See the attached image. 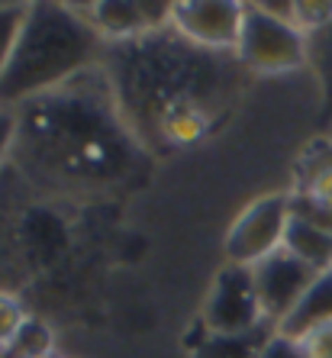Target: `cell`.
I'll list each match as a JSON object with an SVG mask.
<instances>
[{
  "label": "cell",
  "mask_w": 332,
  "mask_h": 358,
  "mask_svg": "<svg viewBox=\"0 0 332 358\" xmlns=\"http://www.w3.org/2000/svg\"><path fill=\"white\" fill-rule=\"evenodd\" d=\"M255 358H310V352L300 339H291V336H284L274 329L271 336H265V342H261V349H258Z\"/></svg>",
  "instance_id": "obj_17"
},
{
  "label": "cell",
  "mask_w": 332,
  "mask_h": 358,
  "mask_svg": "<svg viewBox=\"0 0 332 358\" xmlns=\"http://www.w3.org/2000/svg\"><path fill=\"white\" fill-rule=\"evenodd\" d=\"M284 249L313 268L316 275L332 271V229H323V226L291 213L287 229H284Z\"/></svg>",
  "instance_id": "obj_11"
},
{
  "label": "cell",
  "mask_w": 332,
  "mask_h": 358,
  "mask_svg": "<svg viewBox=\"0 0 332 358\" xmlns=\"http://www.w3.org/2000/svg\"><path fill=\"white\" fill-rule=\"evenodd\" d=\"M17 136H20V117H17V110L0 107V162L7 159L13 149H17Z\"/></svg>",
  "instance_id": "obj_19"
},
{
  "label": "cell",
  "mask_w": 332,
  "mask_h": 358,
  "mask_svg": "<svg viewBox=\"0 0 332 358\" xmlns=\"http://www.w3.org/2000/svg\"><path fill=\"white\" fill-rule=\"evenodd\" d=\"M26 320H29V317H26L23 303H20L13 294H3V291H0V352H3L10 342H13V336L23 329Z\"/></svg>",
  "instance_id": "obj_16"
},
{
  "label": "cell",
  "mask_w": 332,
  "mask_h": 358,
  "mask_svg": "<svg viewBox=\"0 0 332 358\" xmlns=\"http://www.w3.org/2000/svg\"><path fill=\"white\" fill-rule=\"evenodd\" d=\"M300 342L307 345L310 358H332V320L326 326H319V329H313L307 339H300Z\"/></svg>",
  "instance_id": "obj_20"
},
{
  "label": "cell",
  "mask_w": 332,
  "mask_h": 358,
  "mask_svg": "<svg viewBox=\"0 0 332 358\" xmlns=\"http://www.w3.org/2000/svg\"><path fill=\"white\" fill-rule=\"evenodd\" d=\"M78 10L103 36L107 45L133 42L171 26V3L161 0H97V3H78Z\"/></svg>",
  "instance_id": "obj_8"
},
{
  "label": "cell",
  "mask_w": 332,
  "mask_h": 358,
  "mask_svg": "<svg viewBox=\"0 0 332 358\" xmlns=\"http://www.w3.org/2000/svg\"><path fill=\"white\" fill-rule=\"evenodd\" d=\"M107 42L78 3H29L20 39L0 75V107L20 110L103 62Z\"/></svg>",
  "instance_id": "obj_3"
},
{
  "label": "cell",
  "mask_w": 332,
  "mask_h": 358,
  "mask_svg": "<svg viewBox=\"0 0 332 358\" xmlns=\"http://www.w3.org/2000/svg\"><path fill=\"white\" fill-rule=\"evenodd\" d=\"M300 194L313 200L319 210L332 213V168H329V171H323V175L310 178L307 184H300Z\"/></svg>",
  "instance_id": "obj_18"
},
{
  "label": "cell",
  "mask_w": 332,
  "mask_h": 358,
  "mask_svg": "<svg viewBox=\"0 0 332 358\" xmlns=\"http://www.w3.org/2000/svg\"><path fill=\"white\" fill-rule=\"evenodd\" d=\"M17 155L29 171L65 187H110L142 165V139L123 117L103 68L17 110Z\"/></svg>",
  "instance_id": "obj_2"
},
{
  "label": "cell",
  "mask_w": 332,
  "mask_h": 358,
  "mask_svg": "<svg viewBox=\"0 0 332 358\" xmlns=\"http://www.w3.org/2000/svg\"><path fill=\"white\" fill-rule=\"evenodd\" d=\"M332 320V271H323L310 284V291L300 297V303L277 323V333L291 339H307L313 329Z\"/></svg>",
  "instance_id": "obj_10"
},
{
  "label": "cell",
  "mask_w": 332,
  "mask_h": 358,
  "mask_svg": "<svg viewBox=\"0 0 332 358\" xmlns=\"http://www.w3.org/2000/svg\"><path fill=\"white\" fill-rule=\"evenodd\" d=\"M294 26L303 36H319L332 26V0H294Z\"/></svg>",
  "instance_id": "obj_13"
},
{
  "label": "cell",
  "mask_w": 332,
  "mask_h": 358,
  "mask_svg": "<svg viewBox=\"0 0 332 358\" xmlns=\"http://www.w3.org/2000/svg\"><path fill=\"white\" fill-rule=\"evenodd\" d=\"M0 358H3V352H0Z\"/></svg>",
  "instance_id": "obj_22"
},
{
  "label": "cell",
  "mask_w": 332,
  "mask_h": 358,
  "mask_svg": "<svg viewBox=\"0 0 332 358\" xmlns=\"http://www.w3.org/2000/svg\"><path fill=\"white\" fill-rule=\"evenodd\" d=\"M203 323L219 339H239V336H255L261 329L265 310L255 291L252 268L229 265L219 268V275L210 284V294L203 300Z\"/></svg>",
  "instance_id": "obj_6"
},
{
  "label": "cell",
  "mask_w": 332,
  "mask_h": 358,
  "mask_svg": "<svg viewBox=\"0 0 332 358\" xmlns=\"http://www.w3.org/2000/svg\"><path fill=\"white\" fill-rule=\"evenodd\" d=\"M310 65L316 68V75L326 87V97L332 103V26L310 39Z\"/></svg>",
  "instance_id": "obj_15"
},
{
  "label": "cell",
  "mask_w": 332,
  "mask_h": 358,
  "mask_svg": "<svg viewBox=\"0 0 332 358\" xmlns=\"http://www.w3.org/2000/svg\"><path fill=\"white\" fill-rule=\"evenodd\" d=\"M39 358H62V355H59V352H52V355H39Z\"/></svg>",
  "instance_id": "obj_21"
},
{
  "label": "cell",
  "mask_w": 332,
  "mask_h": 358,
  "mask_svg": "<svg viewBox=\"0 0 332 358\" xmlns=\"http://www.w3.org/2000/svg\"><path fill=\"white\" fill-rule=\"evenodd\" d=\"M26 13H29V3H0V75H3V68L13 55Z\"/></svg>",
  "instance_id": "obj_14"
},
{
  "label": "cell",
  "mask_w": 332,
  "mask_h": 358,
  "mask_svg": "<svg viewBox=\"0 0 332 358\" xmlns=\"http://www.w3.org/2000/svg\"><path fill=\"white\" fill-rule=\"evenodd\" d=\"M245 23V3L236 0H178L171 3V29L197 49L236 55Z\"/></svg>",
  "instance_id": "obj_7"
},
{
  "label": "cell",
  "mask_w": 332,
  "mask_h": 358,
  "mask_svg": "<svg viewBox=\"0 0 332 358\" xmlns=\"http://www.w3.org/2000/svg\"><path fill=\"white\" fill-rule=\"evenodd\" d=\"M55 352V336L42 320H26L23 329L13 336L7 349H3V358H39V355H52Z\"/></svg>",
  "instance_id": "obj_12"
},
{
  "label": "cell",
  "mask_w": 332,
  "mask_h": 358,
  "mask_svg": "<svg viewBox=\"0 0 332 358\" xmlns=\"http://www.w3.org/2000/svg\"><path fill=\"white\" fill-rule=\"evenodd\" d=\"M100 68L145 149L203 139L242 87L245 71L236 55L197 49L171 26L107 45Z\"/></svg>",
  "instance_id": "obj_1"
},
{
  "label": "cell",
  "mask_w": 332,
  "mask_h": 358,
  "mask_svg": "<svg viewBox=\"0 0 332 358\" xmlns=\"http://www.w3.org/2000/svg\"><path fill=\"white\" fill-rule=\"evenodd\" d=\"M252 278H255V291L261 300V310H265V320L277 329V323L297 307L300 297L310 291V284L319 275L300 259H294L287 249H277L274 255H268L265 262H258L252 268Z\"/></svg>",
  "instance_id": "obj_9"
},
{
  "label": "cell",
  "mask_w": 332,
  "mask_h": 358,
  "mask_svg": "<svg viewBox=\"0 0 332 358\" xmlns=\"http://www.w3.org/2000/svg\"><path fill=\"white\" fill-rule=\"evenodd\" d=\"M291 220V194H265L233 220L223 239L226 262L242 268H255L277 249H284V229Z\"/></svg>",
  "instance_id": "obj_5"
},
{
  "label": "cell",
  "mask_w": 332,
  "mask_h": 358,
  "mask_svg": "<svg viewBox=\"0 0 332 358\" xmlns=\"http://www.w3.org/2000/svg\"><path fill=\"white\" fill-rule=\"evenodd\" d=\"M236 59L252 75H287L310 65V36H303L294 23L271 17L261 3H245Z\"/></svg>",
  "instance_id": "obj_4"
}]
</instances>
